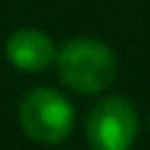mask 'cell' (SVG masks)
<instances>
[{"mask_svg":"<svg viewBox=\"0 0 150 150\" xmlns=\"http://www.w3.org/2000/svg\"><path fill=\"white\" fill-rule=\"evenodd\" d=\"M53 66L58 71V79L69 90L82 95H98L108 90L119 69L113 50L92 37H74L63 42Z\"/></svg>","mask_w":150,"mask_h":150,"instance_id":"6da1fadb","label":"cell"},{"mask_svg":"<svg viewBox=\"0 0 150 150\" xmlns=\"http://www.w3.org/2000/svg\"><path fill=\"white\" fill-rule=\"evenodd\" d=\"M74 105L53 87H34L18 105L21 132L40 145H58L74 129Z\"/></svg>","mask_w":150,"mask_h":150,"instance_id":"7a4b0ae2","label":"cell"},{"mask_svg":"<svg viewBox=\"0 0 150 150\" xmlns=\"http://www.w3.org/2000/svg\"><path fill=\"white\" fill-rule=\"evenodd\" d=\"M137 129L140 119L127 98H105L87 116V142L98 150H127Z\"/></svg>","mask_w":150,"mask_h":150,"instance_id":"3957f363","label":"cell"},{"mask_svg":"<svg viewBox=\"0 0 150 150\" xmlns=\"http://www.w3.org/2000/svg\"><path fill=\"white\" fill-rule=\"evenodd\" d=\"M55 55H58V47H55L53 37L40 32V29H32V26L16 29L5 40V58H8V63L16 71H24V74L45 71L47 66L55 63Z\"/></svg>","mask_w":150,"mask_h":150,"instance_id":"277c9868","label":"cell"},{"mask_svg":"<svg viewBox=\"0 0 150 150\" xmlns=\"http://www.w3.org/2000/svg\"><path fill=\"white\" fill-rule=\"evenodd\" d=\"M148 129H150V116H148Z\"/></svg>","mask_w":150,"mask_h":150,"instance_id":"5b68a950","label":"cell"}]
</instances>
